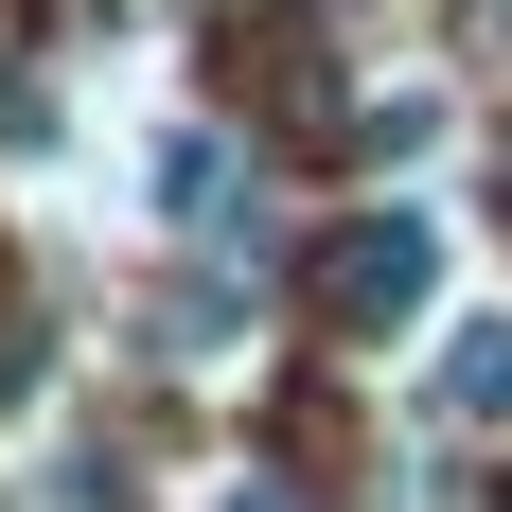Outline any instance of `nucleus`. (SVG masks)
I'll use <instances>...</instances> for the list:
<instances>
[{
	"instance_id": "7ed1b4c3",
	"label": "nucleus",
	"mask_w": 512,
	"mask_h": 512,
	"mask_svg": "<svg viewBox=\"0 0 512 512\" xmlns=\"http://www.w3.org/2000/svg\"><path fill=\"white\" fill-rule=\"evenodd\" d=\"M230 177H248V159L212 142V124H142V212L177 230V248H212V230H230Z\"/></svg>"
},
{
	"instance_id": "39448f33",
	"label": "nucleus",
	"mask_w": 512,
	"mask_h": 512,
	"mask_svg": "<svg viewBox=\"0 0 512 512\" xmlns=\"http://www.w3.org/2000/svg\"><path fill=\"white\" fill-rule=\"evenodd\" d=\"M230 512H301V495H283V477H230Z\"/></svg>"
},
{
	"instance_id": "f257e3e1",
	"label": "nucleus",
	"mask_w": 512,
	"mask_h": 512,
	"mask_svg": "<svg viewBox=\"0 0 512 512\" xmlns=\"http://www.w3.org/2000/svg\"><path fill=\"white\" fill-rule=\"evenodd\" d=\"M442 283H460V248H442V212H424V195L354 212V230H336V265H318V301L354 318V336H407V318L442 301Z\"/></svg>"
},
{
	"instance_id": "f03ea898",
	"label": "nucleus",
	"mask_w": 512,
	"mask_h": 512,
	"mask_svg": "<svg viewBox=\"0 0 512 512\" xmlns=\"http://www.w3.org/2000/svg\"><path fill=\"white\" fill-rule=\"evenodd\" d=\"M248 336H265V283H248V265L177 248V265L142 283V354H159V371H248Z\"/></svg>"
},
{
	"instance_id": "20e7f679",
	"label": "nucleus",
	"mask_w": 512,
	"mask_h": 512,
	"mask_svg": "<svg viewBox=\"0 0 512 512\" xmlns=\"http://www.w3.org/2000/svg\"><path fill=\"white\" fill-rule=\"evenodd\" d=\"M424 424H512V301L442 318V371H424Z\"/></svg>"
}]
</instances>
